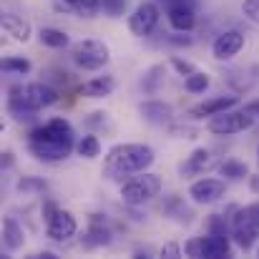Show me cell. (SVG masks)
Listing matches in <instances>:
<instances>
[{
  "label": "cell",
  "instance_id": "obj_1",
  "mask_svg": "<svg viewBox=\"0 0 259 259\" xmlns=\"http://www.w3.org/2000/svg\"><path fill=\"white\" fill-rule=\"evenodd\" d=\"M28 151L46 164H56L68 159L76 151V131L68 118L56 116L48 118L46 123L35 126L28 134Z\"/></svg>",
  "mask_w": 259,
  "mask_h": 259
},
{
  "label": "cell",
  "instance_id": "obj_2",
  "mask_svg": "<svg viewBox=\"0 0 259 259\" xmlns=\"http://www.w3.org/2000/svg\"><path fill=\"white\" fill-rule=\"evenodd\" d=\"M156 161V154L146 144H116L108 149L103 159V176L108 181L123 184L134 174L149 171V166Z\"/></svg>",
  "mask_w": 259,
  "mask_h": 259
},
{
  "label": "cell",
  "instance_id": "obj_3",
  "mask_svg": "<svg viewBox=\"0 0 259 259\" xmlns=\"http://www.w3.org/2000/svg\"><path fill=\"white\" fill-rule=\"evenodd\" d=\"M164 189V181L159 174L151 171H141L134 174L131 179H126L121 184V201L126 206H144L146 201L156 199Z\"/></svg>",
  "mask_w": 259,
  "mask_h": 259
},
{
  "label": "cell",
  "instance_id": "obj_4",
  "mask_svg": "<svg viewBox=\"0 0 259 259\" xmlns=\"http://www.w3.org/2000/svg\"><path fill=\"white\" fill-rule=\"evenodd\" d=\"M229 227H232L234 244L242 247L244 252L252 249L259 239V201L247 204V206H239L234 211V217L229 219Z\"/></svg>",
  "mask_w": 259,
  "mask_h": 259
},
{
  "label": "cell",
  "instance_id": "obj_5",
  "mask_svg": "<svg viewBox=\"0 0 259 259\" xmlns=\"http://www.w3.org/2000/svg\"><path fill=\"white\" fill-rule=\"evenodd\" d=\"M43 222H46V237L51 242H68L78 234V222L68 209H61L56 201H46L43 204Z\"/></svg>",
  "mask_w": 259,
  "mask_h": 259
},
{
  "label": "cell",
  "instance_id": "obj_6",
  "mask_svg": "<svg viewBox=\"0 0 259 259\" xmlns=\"http://www.w3.org/2000/svg\"><path fill=\"white\" fill-rule=\"evenodd\" d=\"M71 58L73 63L81 68V71H103L111 61V53H108V46L103 40H96V38H86V40H78L76 46H71Z\"/></svg>",
  "mask_w": 259,
  "mask_h": 259
},
{
  "label": "cell",
  "instance_id": "obj_7",
  "mask_svg": "<svg viewBox=\"0 0 259 259\" xmlns=\"http://www.w3.org/2000/svg\"><path fill=\"white\" fill-rule=\"evenodd\" d=\"M254 116L249 111H237V108H229L224 113H217L206 121V131L214 134V136H234V134H242V131H249L254 126Z\"/></svg>",
  "mask_w": 259,
  "mask_h": 259
},
{
  "label": "cell",
  "instance_id": "obj_8",
  "mask_svg": "<svg viewBox=\"0 0 259 259\" xmlns=\"http://www.w3.org/2000/svg\"><path fill=\"white\" fill-rule=\"evenodd\" d=\"M159 18H161V10H159V3L154 0H144L134 8V13L128 15V30L136 35V38H149L156 25H159Z\"/></svg>",
  "mask_w": 259,
  "mask_h": 259
},
{
  "label": "cell",
  "instance_id": "obj_9",
  "mask_svg": "<svg viewBox=\"0 0 259 259\" xmlns=\"http://www.w3.org/2000/svg\"><path fill=\"white\" fill-rule=\"evenodd\" d=\"M186 196L199 206H211L227 196V179H196L191 181Z\"/></svg>",
  "mask_w": 259,
  "mask_h": 259
},
{
  "label": "cell",
  "instance_id": "obj_10",
  "mask_svg": "<svg viewBox=\"0 0 259 259\" xmlns=\"http://www.w3.org/2000/svg\"><path fill=\"white\" fill-rule=\"evenodd\" d=\"M18 88V93H20V98L33 108V111H43V108H51V106H56L58 103V91L53 86H48V83H43V81H33V83H25V86H15Z\"/></svg>",
  "mask_w": 259,
  "mask_h": 259
},
{
  "label": "cell",
  "instance_id": "obj_11",
  "mask_svg": "<svg viewBox=\"0 0 259 259\" xmlns=\"http://www.w3.org/2000/svg\"><path fill=\"white\" fill-rule=\"evenodd\" d=\"M237 106H239V96H234V93H222V96H214V98H206V101L191 106L186 113H189L191 118H211V116L224 113V111L237 108Z\"/></svg>",
  "mask_w": 259,
  "mask_h": 259
},
{
  "label": "cell",
  "instance_id": "obj_12",
  "mask_svg": "<svg viewBox=\"0 0 259 259\" xmlns=\"http://www.w3.org/2000/svg\"><path fill=\"white\" fill-rule=\"evenodd\" d=\"M166 20L174 30L181 33H191L196 28V13H194V3L191 0H174L166 5Z\"/></svg>",
  "mask_w": 259,
  "mask_h": 259
},
{
  "label": "cell",
  "instance_id": "obj_13",
  "mask_svg": "<svg viewBox=\"0 0 259 259\" xmlns=\"http://www.w3.org/2000/svg\"><path fill=\"white\" fill-rule=\"evenodd\" d=\"M244 48V33L239 30H224L214 38L211 43V56L217 61H232L234 56H239Z\"/></svg>",
  "mask_w": 259,
  "mask_h": 259
},
{
  "label": "cell",
  "instance_id": "obj_14",
  "mask_svg": "<svg viewBox=\"0 0 259 259\" xmlns=\"http://www.w3.org/2000/svg\"><path fill=\"white\" fill-rule=\"evenodd\" d=\"M214 166H217V161H214L211 149L199 146V149H194V151L186 156V161L179 164V174H181L184 179H191V176H201V174L211 171Z\"/></svg>",
  "mask_w": 259,
  "mask_h": 259
},
{
  "label": "cell",
  "instance_id": "obj_15",
  "mask_svg": "<svg viewBox=\"0 0 259 259\" xmlns=\"http://www.w3.org/2000/svg\"><path fill=\"white\" fill-rule=\"evenodd\" d=\"M139 111H141V118L149 121L151 126H171V121H174L171 103L159 101V98H149V101H144V103L139 106Z\"/></svg>",
  "mask_w": 259,
  "mask_h": 259
},
{
  "label": "cell",
  "instance_id": "obj_16",
  "mask_svg": "<svg viewBox=\"0 0 259 259\" xmlns=\"http://www.w3.org/2000/svg\"><path fill=\"white\" fill-rule=\"evenodd\" d=\"M0 23H3V30H5V35H10L13 40H18V43H28L30 40V35H33V25L23 18V15H18V13H3L0 15Z\"/></svg>",
  "mask_w": 259,
  "mask_h": 259
},
{
  "label": "cell",
  "instance_id": "obj_17",
  "mask_svg": "<svg viewBox=\"0 0 259 259\" xmlns=\"http://www.w3.org/2000/svg\"><path fill=\"white\" fill-rule=\"evenodd\" d=\"M111 242H113V232L108 229L106 219L101 214H91V224H88L83 247H88V249H93V247H108Z\"/></svg>",
  "mask_w": 259,
  "mask_h": 259
},
{
  "label": "cell",
  "instance_id": "obj_18",
  "mask_svg": "<svg viewBox=\"0 0 259 259\" xmlns=\"http://www.w3.org/2000/svg\"><path fill=\"white\" fill-rule=\"evenodd\" d=\"M232 234H217V232H209L204 237V259H224L232 257V242H229Z\"/></svg>",
  "mask_w": 259,
  "mask_h": 259
},
{
  "label": "cell",
  "instance_id": "obj_19",
  "mask_svg": "<svg viewBox=\"0 0 259 259\" xmlns=\"http://www.w3.org/2000/svg\"><path fill=\"white\" fill-rule=\"evenodd\" d=\"M3 244L8 252H18L25 244V229L15 217H5L3 219Z\"/></svg>",
  "mask_w": 259,
  "mask_h": 259
},
{
  "label": "cell",
  "instance_id": "obj_20",
  "mask_svg": "<svg viewBox=\"0 0 259 259\" xmlns=\"http://www.w3.org/2000/svg\"><path fill=\"white\" fill-rule=\"evenodd\" d=\"M113 91H116V78L113 76H93L78 88V93L83 98H106Z\"/></svg>",
  "mask_w": 259,
  "mask_h": 259
},
{
  "label": "cell",
  "instance_id": "obj_21",
  "mask_svg": "<svg viewBox=\"0 0 259 259\" xmlns=\"http://www.w3.org/2000/svg\"><path fill=\"white\" fill-rule=\"evenodd\" d=\"M8 113L18 121V123H23V121H33L35 118V113L38 111H33L23 98H20V93H18V88L13 86L8 91Z\"/></svg>",
  "mask_w": 259,
  "mask_h": 259
},
{
  "label": "cell",
  "instance_id": "obj_22",
  "mask_svg": "<svg viewBox=\"0 0 259 259\" xmlns=\"http://www.w3.org/2000/svg\"><path fill=\"white\" fill-rule=\"evenodd\" d=\"M217 171H219L222 179H227V181H242V179H249L247 164L239 161V159H224V161H219V164H217Z\"/></svg>",
  "mask_w": 259,
  "mask_h": 259
},
{
  "label": "cell",
  "instance_id": "obj_23",
  "mask_svg": "<svg viewBox=\"0 0 259 259\" xmlns=\"http://www.w3.org/2000/svg\"><path fill=\"white\" fill-rule=\"evenodd\" d=\"M38 40H40V46L53 48V51H63V48L71 46L68 33H63V30H58V28H40V30H38Z\"/></svg>",
  "mask_w": 259,
  "mask_h": 259
},
{
  "label": "cell",
  "instance_id": "obj_24",
  "mask_svg": "<svg viewBox=\"0 0 259 259\" xmlns=\"http://www.w3.org/2000/svg\"><path fill=\"white\" fill-rule=\"evenodd\" d=\"M161 211L166 214V217H171L176 222H191V209L184 204V199L181 196H169L166 201H164V206H161Z\"/></svg>",
  "mask_w": 259,
  "mask_h": 259
},
{
  "label": "cell",
  "instance_id": "obj_25",
  "mask_svg": "<svg viewBox=\"0 0 259 259\" xmlns=\"http://www.w3.org/2000/svg\"><path fill=\"white\" fill-rule=\"evenodd\" d=\"M76 154L83 159H98L101 156V141L96 134H86L76 141Z\"/></svg>",
  "mask_w": 259,
  "mask_h": 259
},
{
  "label": "cell",
  "instance_id": "obj_26",
  "mask_svg": "<svg viewBox=\"0 0 259 259\" xmlns=\"http://www.w3.org/2000/svg\"><path fill=\"white\" fill-rule=\"evenodd\" d=\"M3 73H8V76H28L30 73V61L28 58H23V56H8V58H3Z\"/></svg>",
  "mask_w": 259,
  "mask_h": 259
},
{
  "label": "cell",
  "instance_id": "obj_27",
  "mask_svg": "<svg viewBox=\"0 0 259 259\" xmlns=\"http://www.w3.org/2000/svg\"><path fill=\"white\" fill-rule=\"evenodd\" d=\"M164 66H151L146 73H144V78H141V88H144V93H149V96H154L159 86L164 83Z\"/></svg>",
  "mask_w": 259,
  "mask_h": 259
},
{
  "label": "cell",
  "instance_id": "obj_28",
  "mask_svg": "<svg viewBox=\"0 0 259 259\" xmlns=\"http://www.w3.org/2000/svg\"><path fill=\"white\" fill-rule=\"evenodd\" d=\"M209 83H211L209 73H204V71H194L191 76L184 78V91H186V93H204V91L209 88Z\"/></svg>",
  "mask_w": 259,
  "mask_h": 259
},
{
  "label": "cell",
  "instance_id": "obj_29",
  "mask_svg": "<svg viewBox=\"0 0 259 259\" xmlns=\"http://www.w3.org/2000/svg\"><path fill=\"white\" fill-rule=\"evenodd\" d=\"M68 5L73 8L76 15H83V18H93L101 10V0H68Z\"/></svg>",
  "mask_w": 259,
  "mask_h": 259
},
{
  "label": "cell",
  "instance_id": "obj_30",
  "mask_svg": "<svg viewBox=\"0 0 259 259\" xmlns=\"http://www.w3.org/2000/svg\"><path fill=\"white\" fill-rule=\"evenodd\" d=\"M15 189L18 191H23V194H43L46 189H48V184L43 181V179H33V176H23L18 184H15Z\"/></svg>",
  "mask_w": 259,
  "mask_h": 259
},
{
  "label": "cell",
  "instance_id": "obj_31",
  "mask_svg": "<svg viewBox=\"0 0 259 259\" xmlns=\"http://www.w3.org/2000/svg\"><path fill=\"white\" fill-rule=\"evenodd\" d=\"M101 10L111 18H121L126 13V0H101Z\"/></svg>",
  "mask_w": 259,
  "mask_h": 259
},
{
  "label": "cell",
  "instance_id": "obj_32",
  "mask_svg": "<svg viewBox=\"0 0 259 259\" xmlns=\"http://www.w3.org/2000/svg\"><path fill=\"white\" fill-rule=\"evenodd\" d=\"M184 254L186 257H194V259H201L204 257V237H194L184 244Z\"/></svg>",
  "mask_w": 259,
  "mask_h": 259
},
{
  "label": "cell",
  "instance_id": "obj_33",
  "mask_svg": "<svg viewBox=\"0 0 259 259\" xmlns=\"http://www.w3.org/2000/svg\"><path fill=\"white\" fill-rule=\"evenodd\" d=\"M169 63L174 66V71H176L179 76H184V78H186V76H191V73L196 71V66H194V63H189V61H184V58H179V56H174Z\"/></svg>",
  "mask_w": 259,
  "mask_h": 259
},
{
  "label": "cell",
  "instance_id": "obj_34",
  "mask_svg": "<svg viewBox=\"0 0 259 259\" xmlns=\"http://www.w3.org/2000/svg\"><path fill=\"white\" fill-rule=\"evenodd\" d=\"M242 13H244L247 20H252V23L259 25V0H244L242 3Z\"/></svg>",
  "mask_w": 259,
  "mask_h": 259
},
{
  "label": "cell",
  "instance_id": "obj_35",
  "mask_svg": "<svg viewBox=\"0 0 259 259\" xmlns=\"http://www.w3.org/2000/svg\"><path fill=\"white\" fill-rule=\"evenodd\" d=\"M171 46H191L194 43V38L189 35V33H181V30H176V33H171L169 38H166Z\"/></svg>",
  "mask_w": 259,
  "mask_h": 259
},
{
  "label": "cell",
  "instance_id": "obj_36",
  "mask_svg": "<svg viewBox=\"0 0 259 259\" xmlns=\"http://www.w3.org/2000/svg\"><path fill=\"white\" fill-rule=\"evenodd\" d=\"M171 134L176 139H196L199 131L196 128H189V126H171Z\"/></svg>",
  "mask_w": 259,
  "mask_h": 259
},
{
  "label": "cell",
  "instance_id": "obj_37",
  "mask_svg": "<svg viewBox=\"0 0 259 259\" xmlns=\"http://www.w3.org/2000/svg\"><path fill=\"white\" fill-rule=\"evenodd\" d=\"M161 257H169V259L181 257V247H179L176 242H169V244H164V247H161Z\"/></svg>",
  "mask_w": 259,
  "mask_h": 259
},
{
  "label": "cell",
  "instance_id": "obj_38",
  "mask_svg": "<svg viewBox=\"0 0 259 259\" xmlns=\"http://www.w3.org/2000/svg\"><path fill=\"white\" fill-rule=\"evenodd\" d=\"M244 111H249L254 118H259V98H257V101H249V103L244 106Z\"/></svg>",
  "mask_w": 259,
  "mask_h": 259
},
{
  "label": "cell",
  "instance_id": "obj_39",
  "mask_svg": "<svg viewBox=\"0 0 259 259\" xmlns=\"http://www.w3.org/2000/svg\"><path fill=\"white\" fill-rule=\"evenodd\" d=\"M10 166H13V154L5 151V154H3V169H10Z\"/></svg>",
  "mask_w": 259,
  "mask_h": 259
},
{
  "label": "cell",
  "instance_id": "obj_40",
  "mask_svg": "<svg viewBox=\"0 0 259 259\" xmlns=\"http://www.w3.org/2000/svg\"><path fill=\"white\" fill-rule=\"evenodd\" d=\"M249 186L254 194H259V176H249Z\"/></svg>",
  "mask_w": 259,
  "mask_h": 259
},
{
  "label": "cell",
  "instance_id": "obj_41",
  "mask_svg": "<svg viewBox=\"0 0 259 259\" xmlns=\"http://www.w3.org/2000/svg\"><path fill=\"white\" fill-rule=\"evenodd\" d=\"M35 257H40V259H56V254H53V252H40V254H35Z\"/></svg>",
  "mask_w": 259,
  "mask_h": 259
},
{
  "label": "cell",
  "instance_id": "obj_42",
  "mask_svg": "<svg viewBox=\"0 0 259 259\" xmlns=\"http://www.w3.org/2000/svg\"><path fill=\"white\" fill-rule=\"evenodd\" d=\"M161 3H166V5H169V3H174V0H161Z\"/></svg>",
  "mask_w": 259,
  "mask_h": 259
},
{
  "label": "cell",
  "instance_id": "obj_43",
  "mask_svg": "<svg viewBox=\"0 0 259 259\" xmlns=\"http://www.w3.org/2000/svg\"><path fill=\"white\" fill-rule=\"evenodd\" d=\"M257 257H259V247H257Z\"/></svg>",
  "mask_w": 259,
  "mask_h": 259
}]
</instances>
